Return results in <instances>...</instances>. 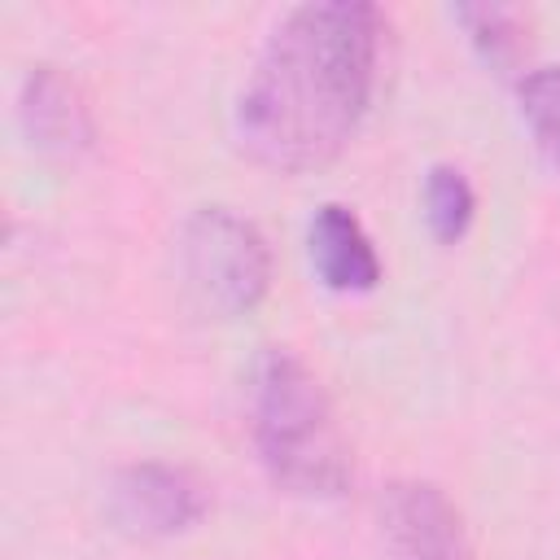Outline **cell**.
<instances>
[{
  "instance_id": "1",
  "label": "cell",
  "mask_w": 560,
  "mask_h": 560,
  "mask_svg": "<svg viewBox=\"0 0 560 560\" xmlns=\"http://www.w3.org/2000/svg\"><path fill=\"white\" fill-rule=\"evenodd\" d=\"M381 44L385 13L368 0L284 9L232 101L236 149L276 175L337 162L372 109Z\"/></svg>"
},
{
  "instance_id": "4",
  "label": "cell",
  "mask_w": 560,
  "mask_h": 560,
  "mask_svg": "<svg viewBox=\"0 0 560 560\" xmlns=\"http://www.w3.org/2000/svg\"><path fill=\"white\" fill-rule=\"evenodd\" d=\"M105 516L127 538H179L210 516V486L171 459H131L105 486Z\"/></svg>"
},
{
  "instance_id": "5",
  "label": "cell",
  "mask_w": 560,
  "mask_h": 560,
  "mask_svg": "<svg viewBox=\"0 0 560 560\" xmlns=\"http://www.w3.org/2000/svg\"><path fill=\"white\" fill-rule=\"evenodd\" d=\"M381 534L389 560H472L464 512L424 477H398L381 490Z\"/></svg>"
},
{
  "instance_id": "6",
  "label": "cell",
  "mask_w": 560,
  "mask_h": 560,
  "mask_svg": "<svg viewBox=\"0 0 560 560\" xmlns=\"http://www.w3.org/2000/svg\"><path fill=\"white\" fill-rule=\"evenodd\" d=\"M13 114H18L22 140L48 158H79L96 140V114L83 83L48 61L26 70Z\"/></svg>"
},
{
  "instance_id": "3",
  "label": "cell",
  "mask_w": 560,
  "mask_h": 560,
  "mask_svg": "<svg viewBox=\"0 0 560 560\" xmlns=\"http://www.w3.org/2000/svg\"><path fill=\"white\" fill-rule=\"evenodd\" d=\"M179 284L210 319L254 315L271 293V245L232 206H197L175 236Z\"/></svg>"
},
{
  "instance_id": "2",
  "label": "cell",
  "mask_w": 560,
  "mask_h": 560,
  "mask_svg": "<svg viewBox=\"0 0 560 560\" xmlns=\"http://www.w3.org/2000/svg\"><path fill=\"white\" fill-rule=\"evenodd\" d=\"M249 438L271 486L293 499H341L354 481L337 407L315 368L289 346H262L254 354Z\"/></svg>"
},
{
  "instance_id": "8",
  "label": "cell",
  "mask_w": 560,
  "mask_h": 560,
  "mask_svg": "<svg viewBox=\"0 0 560 560\" xmlns=\"http://www.w3.org/2000/svg\"><path fill=\"white\" fill-rule=\"evenodd\" d=\"M451 22L468 35L472 52H477L490 70H499V74L516 70V61L525 57L529 22H525V13L512 9V4H455V9H451Z\"/></svg>"
},
{
  "instance_id": "7",
  "label": "cell",
  "mask_w": 560,
  "mask_h": 560,
  "mask_svg": "<svg viewBox=\"0 0 560 560\" xmlns=\"http://www.w3.org/2000/svg\"><path fill=\"white\" fill-rule=\"evenodd\" d=\"M306 258H311L315 280L328 293H346V298L372 293L381 284V276H385L381 254H376L363 219L341 201H324L311 214V223H306Z\"/></svg>"
},
{
  "instance_id": "9",
  "label": "cell",
  "mask_w": 560,
  "mask_h": 560,
  "mask_svg": "<svg viewBox=\"0 0 560 560\" xmlns=\"http://www.w3.org/2000/svg\"><path fill=\"white\" fill-rule=\"evenodd\" d=\"M420 210L424 228L438 245H459L477 219V188L455 162H433L420 184Z\"/></svg>"
},
{
  "instance_id": "10",
  "label": "cell",
  "mask_w": 560,
  "mask_h": 560,
  "mask_svg": "<svg viewBox=\"0 0 560 560\" xmlns=\"http://www.w3.org/2000/svg\"><path fill=\"white\" fill-rule=\"evenodd\" d=\"M516 109L534 149L560 171V61L534 66L516 79Z\"/></svg>"
}]
</instances>
